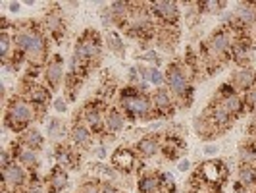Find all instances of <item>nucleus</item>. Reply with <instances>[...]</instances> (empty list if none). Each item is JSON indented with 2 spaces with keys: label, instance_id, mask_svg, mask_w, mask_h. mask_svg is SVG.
<instances>
[{
  "label": "nucleus",
  "instance_id": "34",
  "mask_svg": "<svg viewBox=\"0 0 256 193\" xmlns=\"http://www.w3.org/2000/svg\"><path fill=\"white\" fill-rule=\"evenodd\" d=\"M226 8H228V2H222V0H206V2H200V12L208 14V16H222Z\"/></svg>",
  "mask_w": 256,
  "mask_h": 193
},
{
  "label": "nucleus",
  "instance_id": "47",
  "mask_svg": "<svg viewBox=\"0 0 256 193\" xmlns=\"http://www.w3.org/2000/svg\"><path fill=\"white\" fill-rule=\"evenodd\" d=\"M158 193H170V191H166V189H160Z\"/></svg>",
  "mask_w": 256,
  "mask_h": 193
},
{
  "label": "nucleus",
  "instance_id": "45",
  "mask_svg": "<svg viewBox=\"0 0 256 193\" xmlns=\"http://www.w3.org/2000/svg\"><path fill=\"white\" fill-rule=\"evenodd\" d=\"M178 170L180 172H189L191 170V160L189 158H181L180 162H178Z\"/></svg>",
  "mask_w": 256,
  "mask_h": 193
},
{
  "label": "nucleus",
  "instance_id": "33",
  "mask_svg": "<svg viewBox=\"0 0 256 193\" xmlns=\"http://www.w3.org/2000/svg\"><path fill=\"white\" fill-rule=\"evenodd\" d=\"M146 81L150 83V87H154V89L166 87V72H162L156 66H148L146 68Z\"/></svg>",
  "mask_w": 256,
  "mask_h": 193
},
{
  "label": "nucleus",
  "instance_id": "14",
  "mask_svg": "<svg viewBox=\"0 0 256 193\" xmlns=\"http://www.w3.org/2000/svg\"><path fill=\"white\" fill-rule=\"evenodd\" d=\"M233 16H235V24L230 27L243 29V31L256 29V2H250V0L237 2L235 10H233Z\"/></svg>",
  "mask_w": 256,
  "mask_h": 193
},
{
  "label": "nucleus",
  "instance_id": "6",
  "mask_svg": "<svg viewBox=\"0 0 256 193\" xmlns=\"http://www.w3.org/2000/svg\"><path fill=\"white\" fill-rule=\"evenodd\" d=\"M108 101L96 97L94 101L85 103L81 110L76 114V120L83 122L92 131V135H104L106 133V112H108Z\"/></svg>",
  "mask_w": 256,
  "mask_h": 193
},
{
  "label": "nucleus",
  "instance_id": "18",
  "mask_svg": "<svg viewBox=\"0 0 256 193\" xmlns=\"http://www.w3.org/2000/svg\"><path fill=\"white\" fill-rule=\"evenodd\" d=\"M133 151L137 153V156L141 160H148V158H154L162 153V137L160 133H146L139 137L135 145H133Z\"/></svg>",
  "mask_w": 256,
  "mask_h": 193
},
{
  "label": "nucleus",
  "instance_id": "41",
  "mask_svg": "<svg viewBox=\"0 0 256 193\" xmlns=\"http://www.w3.org/2000/svg\"><path fill=\"white\" fill-rule=\"evenodd\" d=\"M92 154H94L98 160L108 158V147H106V143H100L98 147H92Z\"/></svg>",
  "mask_w": 256,
  "mask_h": 193
},
{
  "label": "nucleus",
  "instance_id": "15",
  "mask_svg": "<svg viewBox=\"0 0 256 193\" xmlns=\"http://www.w3.org/2000/svg\"><path fill=\"white\" fill-rule=\"evenodd\" d=\"M10 153H12L14 158L26 168L31 176H33V174H38V168H40V154H38V151L27 149V147H24L22 143L16 139V141L12 143Z\"/></svg>",
  "mask_w": 256,
  "mask_h": 193
},
{
  "label": "nucleus",
  "instance_id": "36",
  "mask_svg": "<svg viewBox=\"0 0 256 193\" xmlns=\"http://www.w3.org/2000/svg\"><path fill=\"white\" fill-rule=\"evenodd\" d=\"M98 18H100V24L106 31H110L112 27H116V20L114 14L110 10V4H100V12H98Z\"/></svg>",
  "mask_w": 256,
  "mask_h": 193
},
{
  "label": "nucleus",
  "instance_id": "21",
  "mask_svg": "<svg viewBox=\"0 0 256 193\" xmlns=\"http://www.w3.org/2000/svg\"><path fill=\"white\" fill-rule=\"evenodd\" d=\"M44 181L48 185L50 193H66L70 187V172L60 164H54L44 176Z\"/></svg>",
  "mask_w": 256,
  "mask_h": 193
},
{
  "label": "nucleus",
  "instance_id": "3",
  "mask_svg": "<svg viewBox=\"0 0 256 193\" xmlns=\"http://www.w3.org/2000/svg\"><path fill=\"white\" fill-rule=\"evenodd\" d=\"M200 76V68L189 64L187 60H174L166 68V89L174 95L178 108H189L194 97V79Z\"/></svg>",
  "mask_w": 256,
  "mask_h": 193
},
{
  "label": "nucleus",
  "instance_id": "13",
  "mask_svg": "<svg viewBox=\"0 0 256 193\" xmlns=\"http://www.w3.org/2000/svg\"><path fill=\"white\" fill-rule=\"evenodd\" d=\"M42 81L50 91H58L66 81L64 72V58L60 54H52L48 62L42 70Z\"/></svg>",
  "mask_w": 256,
  "mask_h": 193
},
{
  "label": "nucleus",
  "instance_id": "27",
  "mask_svg": "<svg viewBox=\"0 0 256 193\" xmlns=\"http://www.w3.org/2000/svg\"><path fill=\"white\" fill-rule=\"evenodd\" d=\"M18 141L22 143L24 147L27 149H35V151H40L42 147H44V135H42V131L35 126H31V128L24 131L20 137H18Z\"/></svg>",
  "mask_w": 256,
  "mask_h": 193
},
{
  "label": "nucleus",
  "instance_id": "22",
  "mask_svg": "<svg viewBox=\"0 0 256 193\" xmlns=\"http://www.w3.org/2000/svg\"><path fill=\"white\" fill-rule=\"evenodd\" d=\"M129 118L126 116V112L116 104V106H110L108 112H106V133L104 135H116L122 133L124 129L128 128Z\"/></svg>",
  "mask_w": 256,
  "mask_h": 193
},
{
  "label": "nucleus",
  "instance_id": "9",
  "mask_svg": "<svg viewBox=\"0 0 256 193\" xmlns=\"http://www.w3.org/2000/svg\"><path fill=\"white\" fill-rule=\"evenodd\" d=\"M29 181H31V174L18 160L2 168V187L4 189L12 193H26Z\"/></svg>",
  "mask_w": 256,
  "mask_h": 193
},
{
  "label": "nucleus",
  "instance_id": "39",
  "mask_svg": "<svg viewBox=\"0 0 256 193\" xmlns=\"http://www.w3.org/2000/svg\"><path fill=\"white\" fill-rule=\"evenodd\" d=\"M160 183H162V189H166V191H170V193H176V189H178L176 178H174V174H170V172H160Z\"/></svg>",
  "mask_w": 256,
  "mask_h": 193
},
{
  "label": "nucleus",
  "instance_id": "16",
  "mask_svg": "<svg viewBox=\"0 0 256 193\" xmlns=\"http://www.w3.org/2000/svg\"><path fill=\"white\" fill-rule=\"evenodd\" d=\"M150 97H152L154 110H156V114H158L160 120H168V118H172V116L176 114V110H178V103H176L174 95H172L166 87L154 89L152 93H150Z\"/></svg>",
  "mask_w": 256,
  "mask_h": 193
},
{
  "label": "nucleus",
  "instance_id": "40",
  "mask_svg": "<svg viewBox=\"0 0 256 193\" xmlns=\"http://www.w3.org/2000/svg\"><path fill=\"white\" fill-rule=\"evenodd\" d=\"M68 103H70V101H68L66 97H56L54 103H52V106H54L56 112H62V114H64L66 110H68Z\"/></svg>",
  "mask_w": 256,
  "mask_h": 193
},
{
  "label": "nucleus",
  "instance_id": "5",
  "mask_svg": "<svg viewBox=\"0 0 256 193\" xmlns=\"http://www.w3.org/2000/svg\"><path fill=\"white\" fill-rule=\"evenodd\" d=\"M118 106L133 122H154L160 120L154 110L150 93H141L131 85H126L118 93Z\"/></svg>",
  "mask_w": 256,
  "mask_h": 193
},
{
  "label": "nucleus",
  "instance_id": "43",
  "mask_svg": "<svg viewBox=\"0 0 256 193\" xmlns=\"http://www.w3.org/2000/svg\"><path fill=\"white\" fill-rule=\"evenodd\" d=\"M233 193H256V185H241V183H235Z\"/></svg>",
  "mask_w": 256,
  "mask_h": 193
},
{
  "label": "nucleus",
  "instance_id": "28",
  "mask_svg": "<svg viewBox=\"0 0 256 193\" xmlns=\"http://www.w3.org/2000/svg\"><path fill=\"white\" fill-rule=\"evenodd\" d=\"M110 10L114 14V20H116V27L118 29H124L126 24H128L129 16H131V2H124V0H116V2H110Z\"/></svg>",
  "mask_w": 256,
  "mask_h": 193
},
{
  "label": "nucleus",
  "instance_id": "20",
  "mask_svg": "<svg viewBox=\"0 0 256 193\" xmlns=\"http://www.w3.org/2000/svg\"><path fill=\"white\" fill-rule=\"evenodd\" d=\"M231 85H233V89L237 91V93H246V91L250 89L252 85L256 83V66H248V68H237L231 77L228 79Z\"/></svg>",
  "mask_w": 256,
  "mask_h": 193
},
{
  "label": "nucleus",
  "instance_id": "8",
  "mask_svg": "<svg viewBox=\"0 0 256 193\" xmlns=\"http://www.w3.org/2000/svg\"><path fill=\"white\" fill-rule=\"evenodd\" d=\"M42 26L46 29L48 37L56 43H62L68 33V20H66V12L60 4H50V8L44 12L42 18Z\"/></svg>",
  "mask_w": 256,
  "mask_h": 193
},
{
  "label": "nucleus",
  "instance_id": "37",
  "mask_svg": "<svg viewBox=\"0 0 256 193\" xmlns=\"http://www.w3.org/2000/svg\"><path fill=\"white\" fill-rule=\"evenodd\" d=\"M76 193H102V181L96 180V178L83 180Z\"/></svg>",
  "mask_w": 256,
  "mask_h": 193
},
{
  "label": "nucleus",
  "instance_id": "46",
  "mask_svg": "<svg viewBox=\"0 0 256 193\" xmlns=\"http://www.w3.org/2000/svg\"><path fill=\"white\" fill-rule=\"evenodd\" d=\"M20 10H22V4L20 2H10L8 4V12L10 14H18Z\"/></svg>",
  "mask_w": 256,
  "mask_h": 193
},
{
  "label": "nucleus",
  "instance_id": "26",
  "mask_svg": "<svg viewBox=\"0 0 256 193\" xmlns=\"http://www.w3.org/2000/svg\"><path fill=\"white\" fill-rule=\"evenodd\" d=\"M162 189V183H160V172H142L137 180V191L139 193H158Z\"/></svg>",
  "mask_w": 256,
  "mask_h": 193
},
{
  "label": "nucleus",
  "instance_id": "7",
  "mask_svg": "<svg viewBox=\"0 0 256 193\" xmlns=\"http://www.w3.org/2000/svg\"><path fill=\"white\" fill-rule=\"evenodd\" d=\"M18 95H22L24 99H27L31 104H35L37 108H48V104L54 103V99H52V91L44 85V83H40V81H31V79H26V77H22V81H20V87H18Z\"/></svg>",
  "mask_w": 256,
  "mask_h": 193
},
{
  "label": "nucleus",
  "instance_id": "42",
  "mask_svg": "<svg viewBox=\"0 0 256 193\" xmlns=\"http://www.w3.org/2000/svg\"><path fill=\"white\" fill-rule=\"evenodd\" d=\"M102 193H124L114 181H102Z\"/></svg>",
  "mask_w": 256,
  "mask_h": 193
},
{
  "label": "nucleus",
  "instance_id": "4",
  "mask_svg": "<svg viewBox=\"0 0 256 193\" xmlns=\"http://www.w3.org/2000/svg\"><path fill=\"white\" fill-rule=\"evenodd\" d=\"M44 114H46L44 108H37L35 104H31L27 99L16 93L4 104V126L6 129L22 135L31 128L33 122L44 120Z\"/></svg>",
  "mask_w": 256,
  "mask_h": 193
},
{
  "label": "nucleus",
  "instance_id": "24",
  "mask_svg": "<svg viewBox=\"0 0 256 193\" xmlns=\"http://www.w3.org/2000/svg\"><path fill=\"white\" fill-rule=\"evenodd\" d=\"M162 137V156L164 160H170V162H180L181 153L187 149V145L183 143L181 137H172V135H160Z\"/></svg>",
  "mask_w": 256,
  "mask_h": 193
},
{
  "label": "nucleus",
  "instance_id": "12",
  "mask_svg": "<svg viewBox=\"0 0 256 193\" xmlns=\"http://www.w3.org/2000/svg\"><path fill=\"white\" fill-rule=\"evenodd\" d=\"M210 104H214V106L222 108L224 112H228L233 120L246 112L243 95L237 93V91H231V93H218V91H216V95H214V99L210 101Z\"/></svg>",
  "mask_w": 256,
  "mask_h": 193
},
{
  "label": "nucleus",
  "instance_id": "31",
  "mask_svg": "<svg viewBox=\"0 0 256 193\" xmlns=\"http://www.w3.org/2000/svg\"><path fill=\"white\" fill-rule=\"evenodd\" d=\"M104 45H106V49L112 52V54H116V56H120V58L126 56L124 39H122V35H120L116 29H110V31L104 33Z\"/></svg>",
  "mask_w": 256,
  "mask_h": 193
},
{
  "label": "nucleus",
  "instance_id": "44",
  "mask_svg": "<svg viewBox=\"0 0 256 193\" xmlns=\"http://www.w3.org/2000/svg\"><path fill=\"white\" fill-rule=\"evenodd\" d=\"M202 151H204L206 156H214V154L220 151V147L216 145V143H208V145H204V149H202Z\"/></svg>",
  "mask_w": 256,
  "mask_h": 193
},
{
  "label": "nucleus",
  "instance_id": "30",
  "mask_svg": "<svg viewBox=\"0 0 256 193\" xmlns=\"http://www.w3.org/2000/svg\"><path fill=\"white\" fill-rule=\"evenodd\" d=\"M16 54V43H14L12 31H0V58H2V66H6L12 56Z\"/></svg>",
  "mask_w": 256,
  "mask_h": 193
},
{
  "label": "nucleus",
  "instance_id": "23",
  "mask_svg": "<svg viewBox=\"0 0 256 193\" xmlns=\"http://www.w3.org/2000/svg\"><path fill=\"white\" fill-rule=\"evenodd\" d=\"M192 128H194V133H196L200 139H204V141L216 139L218 135H222V129H220L218 126L214 124V120H212L210 116H206L204 112L194 118Z\"/></svg>",
  "mask_w": 256,
  "mask_h": 193
},
{
  "label": "nucleus",
  "instance_id": "10",
  "mask_svg": "<svg viewBox=\"0 0 256 193\" xmlns=\"http://www.w3.org/2000/svg\"><path fill=\"white\" fill-rule=\"evenodd\" d=\"M148 8L152 12L154 20L158 27H178L181 20V6L178 2H170V0H158V2H148Z\"/></svg>",
  "mask_w": 256,
  "mask_h": 193
},
{
  "label": "nucleus",
  "instance_id": "19",
  "mask_svg": "<svg viewBox=\"0 0 256 193\" xmlns=\"http://www.w3.org/2000/svg\"><path fill=\"white\" fill-rule=\"evenodd\" d=\"M92 139H94L92 131H90L83 122L74 120V124L70 126V137H68V143L74 145L77 151H87V149H90V145H92Z\"/></svg>",
  "mask_w": 256,
  "mask_h": 193
},
{
  "label": "nucleus",
  "instance_id": "25",
  "mask_svg": "<svg viewBox=\"0 0 256 193\" xmlns=\"http://www.w3.org/2000/svg\"><path fill=\"white\" fill-rule=\"evenodd\" d=\"M44 124H46V137L54 145L64 143L66 137H70V128H68V124L62 118H48Z\"/></svg>",
  "mask_w": 256,
  "mask_h": 193
},
{
  "label": "nucleus",
  "instance_id": "1",
  "mask_svg": "<svg viewBox=\"0 0 256 193\" xmlns=\"http://www.w3.org/2000/svg\"><path fill=\"white\" fill-rule=\"evenodd\" d=\"M14 43L16 51L26 58L27 68L44 70V66L50 58V37L42 22H14Z\"/></svg>",
  "mask_w": 256,
  "mask_h": 193
},
{
  "label": "nucleus",
  "instance_id": "35",
  "mask_svg": "<svg viewBox=\"0 0 256 193\" xmlns=\"http://www.w3.org/2000/svg\"><path fill=\"white\" fill-rule=\"evenodd\" d=\"M26 193H50L46 181H44V176H40V172L31 176V181H29V185H27Z\"/></svg>",
  "mask_w": 256,
  "mask_h": 193
},
{
  "label": "nucleus",
  "instance_id": "11",
  "mask_svg": "<svg viewBox=\"0 0 256 193\" xmlns=\"http://www.w3.org/2000/svg\"><path fill=\"white\" fill-rule=\"evenodd\" d=\"M110 164L124 176L131 174L133 170H141V158L133 151V147H118L114 153L110 154Z\"/></svg>",
  "mask_w": 256,
  "mask_h": 193
},
{
  "label": "nucleus",
  "instance_id": "29",
  "mask_svg": "<svg viewBox=\"0 0 256 193\" xmlns=\"http://www.w3.org/2000/svg\"><path fill=\"white\" fill-rule=\"evenodd\" d=\"M204 114L210 116V118L214 120V124H216V126L222 129V133H226V131L231 128V124H233V118H231L228 112H224L222 108L214 106V104H208V106H206Z\"/></svg>",
  "mask_w": 256,
  "mask_h": 193
},
{
  "label": "nucleus",
  "instance_id": "2",
  "mask_svg": "<svg viewBox=\"0 0 256 193\" xmlns=\"http://www.w3.org/2000/svg\"><path fill=\"white\" fill-rule=\"evenodd\" d=\"M104 39L100 37L98 31L87 29L83 31L77 39L74 47V56H72V68L70 72L79 77H85L90 74V70H96L102 60Z\"/></svg>",
  "mask_w": 256,
  "mask_h": 193
},
{
  "label": "nucleus",
  "instance_id": "32",
  "mask_svg": "<svg viewBox=\"0 0 256 193\" xmlns=\"http://www.w3.org/2000/svg\"><path fill=\"white\" fill-rule=\"evenodd\" d=\"M237 183L241 185H256V166L250 164H239L237 168Z\"/></svg>",
  "mask_w": 256,
  "mask_h": 193
},
{
  "label": "nucleus",
  "instance_id": "17",
  "mask_svg": "<svg viewBox=\"0 0 256 193\" xmlns=\"http://www.w3.org/2000/svg\"><path fill=\"white\" fill-rule=\"evenodd\" d=\"M198 176L202 178V181H204L206 185H220L222 181L228 178V168H226V164H224V160H206V162H202L200 166H198Z\"/></svg>",
  "mask_w": 256,
  "mask_h": 193
},
{
  "label": "nucleus",
  "instance_id": "38",
  "mask_svg": "<svg viewBox=\"0 0 256 193\" xmlns=\"http://www.w3.org/2000/svg\"><path fill=\"white\" fill-rule=\"evenodd\" d=\"M243 99H244V108H246V112H248V114L256 112V83L246 91V93H243Z\"/></svg>",
  "mask_w": 256,
  "mask_h": 193
}]
</instances>
